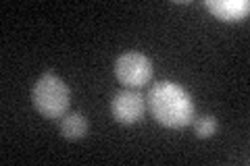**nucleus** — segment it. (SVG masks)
<instances>
[{"label": "nucleus", "instance_id": "obj_1", "mask_svg": "<svg viewBox=\"0 0 250 166\" xmlns=\"http://www.w3.org/2000/svg\"><path fill=\"white\" fill-rule=\"evenodd\" d=\"M146 108L154 121L167 129H186L196 118L192 96L173 81H159L152 85L146 96Z\"/></svg>", "mask_w": 250, "mask_h": 166}, {"label": "nucleus", "instance_id": "obj_2", "mask_svg": "<svg viewBox=\"0 0 250 166\" xmlns=\"http://www.w3.org/2000/svg\"><path fill=\"white\" fill-rule=\"evenodd\" d=\"M31 102L44 118L52 121V118H61L67 114L69 104H71V92L59 75L44 73L31 90Z\"/></svg>", "mask_w": 250, "mask_h": 166}, {"label": "nucleus", "instance_id": "obj_3", "mask_svg": "<svg viewBox=\"0 0 250 166\" xmlns=\"http://www.w3.org/2000/svg\"><path fill=\"white\" fill-rule=\"evenodd\" d=\"M115 77L125 88H142L152 79V62L142 52H123L115 60Z\"/></svg>", "mask_w": 250, "mask_h": 166}, {"label": "nucleus", "instance_id": "obj_4", "mask_svg": "<svg viewBox=\"0 0 250 166\" xmlns=\"http://www.w3.org/2000/svg\"><path fill=\"white\" fill-rule=\"evenodd\" d=\"M146 98L140 92L134 90H121L117 92L111 100V114L119 125H136L144 116Z\"/></svg>", "mask_w": 250, "mask_h": 166}, {"label": "nucleus", "instance_id": "obj_5", "mask_svg": "<svg viewBox=\"0 0 250 166\" xmlns=\"http://www.w3.org/2000/svg\"><path fill=\"white\" fill-rule=\"evenodd\" d=\"M205 6L219 21H242L250 13L248 0H207Z\"/></svg>", "mask_w": 250, "mask_h": 166}, {"label": "nucleus", "instance_id": "obj_6", "mask_svg": "<svg viewBox=\"0 0 250 166\" xmlns=\"http://www.w3.org/2000/svg\"><path fill=\"white\" fill-rule=\"evenodd\" d=\"M59 129H61V135L65 139L77 141V139L85 137V133H88V118H85L83 112H80V110L67 112L65 116H61Z\"/></svg>", "mask_w": 250, "mask_h": 166}, {"label": "nucleus", "instance_id": "obj_7", "mask_svg": "<svg viewBox=\"0 0 250 166\" xmlns=\"http://www.w3.org/2000/svg\"><path fill=\"white\" fill-rule=\"evenodd\" d=\"M192 127H194V135L198 139H210L217 133V118L210 114L198 116L192 121Z\"/></svg>", "mask_w": 250, "mask_h": 166}]
</instances>
